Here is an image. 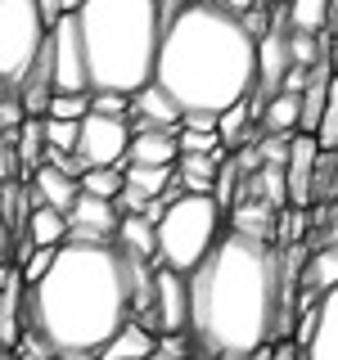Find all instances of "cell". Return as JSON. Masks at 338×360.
<instances>
[{
  "mask_svg": "<svg viewBox=\"0 0 338 360\" xmlns=\"http://www.w3.org/2000/svg\"><path fill=\"white\" fill-rule=\"evenodd\" d=\"M113 230H118V207H113L108 198L77 194V202L68 207V239H77V243H113Z\"/></svg>",
  "mask_w": 338,
  "mask_h": 360,
  "instance_id": "12",
  "label": "cell"
},
{
  "mask_svg": "<svg viewBox=\"0 0 338 360\" xmlns=\"http://www.w3.org/2000/svg\"><path fill=\"white\" fill-rule=\"evenodd\" d=\"M127 127L131 135H140V131H180V108H176V99L167 95L163 86H140L131 95V104H127Z\"/></svg>",
  "mask_w": 338,
  "mask_h": 360,
  "instance_id": "10",
  "label": "cell"
},
{
  "mask_svg": "<svg viewBox=\"0 0 338 360\" xmlns=\"http://www.w3.org/2000/svg\"><path fill=\"white\" fill-rule=\"evenodd\" d=\"M82 5H86V0H59V14H77Z\"/></svg>",
  "mask_w": 338,
  "mask_h": 360,
  "instance_id": "40",
  "label": "cell"
},
{
  "mask_svg": "<svg viewBox=\"0 0 338 360\" xmlns=\"http://www.w3.org/2000/svg\"><path fill=\"white\" fill-rule=\"evenodd\" d=\"M14 158H18V180L32 176L45 162V135H41V117H23V127L14 131Z\"/></svg>",
  "mask_w": 338,
  "mask_h": 360,
  "instance_id": "22",
  "label": "cell"
},
{
  "mask_svg": "<svg viewBox=\"0 0 338 360\" xmlns=\"http://www.w3.org/2000/svg\"><path fill=\"white\" fill-rule=\"evenodd\" d=\"M131 320V262L113 243H59L50 270L27 284V338L54 360L99 356Z\"/></svg>",
  "mask_w": 338,
  "mask_h": 360,
  "instance_id": "2",
  "label": "cell"
},
{
  "mask_svg": "<svg viewBox=\"0 0 338 360\" xmlns=\"http://www.w3.org/2000/svg\"><path fill=\"white\" fill-rule=\"evenodd\" d=\"M298 360H338V288L315 302V324L298 342Z\"/></svg>",
  "mask_w": 338,
  "mask_h": 360,
  "instance_id": "13",
  "label": "cell"
},
{
  "mask_svg": "<svg viewBox=\"0 0 338 360\" xmlns=\"http://www.w3.org/2000/svg\"><path fill=\"white\" fill-rule=\"evenodd\" d=\"M90 90L135 95L154 82V59L163 41V5L158 0H86L77 9Z\"/></svg>",
  "mask_w": 338,
  "mask_h": 360,
  "instance_id": "4",
  "label": "cell"
},
{
  "mask_svg": "<svg viewBox=\"0 0 338 360\" xmlns=\"http://www.w3.org/2000/svg\"><path fill=\"white\" fill-rule=\"evenodd\" d=\"M172 167H135V162H127L122 167V185L127 189H135L140 198H158L167 185H172Z\"/></svg>",
  "mask_w": 338,
  "mask_h": 360,
  "instance_id": "25",
  "label": "cell"
},
{
  "mask_svg": "<svg viewBox=\"0 0 338 360\" xmlns=\"http://www.w3.org/2000/svg\"><path fill=\"white\" fill-rule=\"evenodd\" d=\"M172 172H176V180H180L185 194H212L221 162H217V158H208V153H180L176 162H172Z\"/></svg>",
  "mask_w": 338,
  "mask_h": 360,
  "instance_id": "19",
  "label": "cell"
},
{
  "mask_svg": "<svg viewBox=\"0 0 338 360\" xmlns=\"http://www.w3.org/2000/svg\"><path fill=\"white\" fill-rule=\"evenodd\" d=\"M41 135H45V153H73L77 149V122L41 117Z\"/></svg>",
  "mask_w": 338,
  "mask_h": 360,
  "instance_id": "30",
  "label": "cell"
},
{
  "mask_svg": "<svg viewBox=\"0 0 338 360\" xmlns=\"http://www.w3.org/2000/svg\"><path fill=\"white\" fill-rule=\"evenodd\" d=\"M180 131H217V112H180Z\"/></svg>",
  "mask_w": 338,
  "mask_h": 360,
  "instance_id": "35",
  "label": "cell"
},
{
  "mask_svg": "<svg viewBox=\"0 0 338 360\" xmlns=\"http://www.w3.org/2000/svg\"><path fill=\"white\" fill-rule=\"evenodd\" d=\"M27 239L37 243V248H59V243H68V217H63V212H54V207H32Z\"/></svg>",
  "mask_w": 338,
  "mask_h": 360,
  "instance_id": "24",
  "label": "cell"
},
{
  "mask_svg": "<svg viewBox=\"0 0 338 360\" xmlns=\"http://www.w3.org/2000/svg\"><path fill=\"white\" fill-rule=\"evenodd\" d=\"M154 333H189V284L167 266H154Z\"/></svg>",
  "mask_w": 338,
  "mask_h": 360,
  "instance_id": "9",
  "label": "cell"
},
{
  "mask_svg": "<svg viewBox=\"0 0 338 360\" xmlns=\"http://www.w3.org/2000/svg\"><path fill=\"white\" fill-rule=\"evenodd\" d=\"M248 360H270V347H257V352L248 356Z\"/></svg>",
  "mask_w": 338,
  "mask_h": 360,
  "instance_id": "42",
  "label": "cell"
},
{
  "mask_svg": "<svg viewBox=\"0 0 338 360\" xmlns=\"http://www.w3.org/2000/svg\"><path fill=\"white\" fill-rule=\"evenodd\" d=\"M27 194H32V207H54V212H63V217H68V207L77 202V194H82V185H77V176H63L59 167L41 162L37 172H32V185H27Z\"/></svg>",
  "mask_w": 338,
  "mask_h": 360,
  "instance_id": "14",
  "label": "cell"
},
{
  "mask_svg": "<svg viewBox=\"0 0 338 360\" xmlns=\"http://www.w3.org/2000/svg\"><path fill=\"white\" fill-rule=\"evenodd\" d=\"M127 162H135V167H172L176 162V131H140V135H131Z\"/></svg>",
  "mask_w": 338,
  "mask_h": 360,
  "instance_id": "17",
  "label": "cell"
},
{
  "mask_svg": "<svg viewBox=\"0 0 338 360\" xmlns=\"http://www.w3.org/2000/svg\"><path fill=\"white\" fill-rule=\"evenodd\" d=\"M18 176V158H14V140H5V135H0V185H5V180H14Z\"/></svg>",
  "mask_w": 338,
  "mask_h": 360,
  "instance_id": "34",
  "label": "cell"
},
{
  "mask_svg": "<svg viewBox=\"0 0 338 360\" xmlns=\"http://www.w3.org/2000/svg\"><path fill=\"white\" fill-rule=\"evenodd\" d=\"M298 95H284L275 90L270 99H262V127L266 135H298Z\"/></svg>",
  "mask_w": 338,
  "mask_h": 360,
  "instance_id": "23",
  "label": "cell"
},
{
  "mask_svg": "<svg viewBox=\"0 0 338 360\" xmlns=\"http://www.w3.org/2000/svg\"><path fill=\"white\" fill-rule=\"evenodd\" d=\"M77 185H82V194L90 198H118L122 194V167H86L82 176H77Z\"/></svg>",
  "mask_w": 338,
  "mask_h": 360,
  "instance_id": "26",
  "label": "cell"
},
{
  "mask_svg": "<svg viewBox=\"0 0 338 360\" xmlns=\"http://www.w3.org/2000/svg\"><path fill=\"white\" fill-rule=\"evenodd\" d=\"M9 243H14V239H9V230H5V217H0V262L9 257Z\"/></svg>",
  "mask_w": 338,
  "mask_h": 360,
  "instance_id": "39",
  "label": "cell"
},
{
  "mask_svg": "<svg viewBox=\"0 0 338 360\" xmlns=\"http://www.w3.org/2000/svg\"><path fill=\"white\" fill-rule=\"evenodd\" d=\"M113 248H118L122 257H135V262L158 266V230H154V221H144L140 212H131V217H118Z\"/></svg>",
  "mask_w": 338,
  "mask_h": 360,
  "instance_id": "15",
  "label": "cell"
},
{
  "mask_svg": "<svg viewBox=\"0 0 338 360\" xmlns=\"http://www.w3.org/2000/svg\"><path fill=\"white\" fill-rule=\"evenodd\" d=\"M45 59H50L54 95H90V72H86V54H82V37H77V18L73 14H59L50 22Z\"/></svg>",
  "mask_w": 338,
  "mask_h": 360,
  "instance_id": "7",
  "label": "cell"
},
{
  "mask_svg": "<svg viewBox=\"0 0 338 360\" xmlns=\"http://www.w3.org/2000/svg\"><path fill=\"white\" fill-rule=\"evenodd\" d=\"M149 360H167V356H163V352H154V356H149Z\"/></svg>",
  "mask_w": 338,
  "mask_h": 360,
  "instance_id": "44",
  "label": "cell"
},
{
  "mask_svg": "<svg viewBox=\"0 0 338 360\" xmlns=\"http://www.w3.org/2000/svg\"><path fill=\"white\" fill-rule=\"evenodd\" d=\"M127 95H118V90H90V112H99V117H127Z\"/></svg>",
  "mask_w": 338,
  "mask_h": 360,
  "instance_id": "32",
  "label": "cell"
},
{
  "mask_svg": "<svg viewBox=\"0 0 338 360\" xmlns=\"http://www.w3.org/2000/svg\"><path fill=\"white\" fill-rule=\"evenodd\" d=\"M189 284V333L217 356H253L289 329L284 252L262 234L225 230L212 252L185 275Z\"/></svg>",
  "mask_w": 338,
  "mask_h": 360,
  "instance_id": "1",
  "label": "cell"
},
{
  "mask_svg": "<svg viewBox=\"0 0 338 360\" xmlns=\"http://www.w3.org/2000/svg\"><path fill=\"white\" fill-rule=\"evenodd\" d=\"M127 144H131V127L127 117H99V112H86L77 122V158L86 167H122L127 162Z\"/></svg>",
  "mask_w": 338,
  "mask_h": 360,
  "instance_id": "8",
  "label": "cell"
},
{
  "mask_svg": "<svg viewBox=\"0 0 338 360\" xmlns=\"http://www.w3.org/2000/svg\"><path fill=\"white\" fill-rule=\"evenodd\" d=\"M307 82H311V68L289 63V72L280 77V90H284V95H302V90H307Z\"/></svg>",
  "mask_w": 338,
  "mask_h": 360,
  "instance_id": "33",
  "label": "cell"
},
{
  "mask_svg": "<svg viewBox=\"0 0 338 360\" xmlns=\"http://www.w3.org/2000/svg\"><path fill=\"white\" fill-rule=\"evenodd\" d=\"M37 5H41V14H45V22H54V18H59V0H37Z\"/></svg>",
  "mask_w": 338,
  "mask_h": 360,
  "instance_id": "38",
  "label": "cell"
},
{
  "mask_svg": "<svg viewBox=\"0 0 338 360\" xmlns=\"http://www.w3.org/2000/svg\"><path fill=\"white\" fill-rule=\"evenodd\" d=\"M50 37L37 0H0V86L14 90Z\"/></svg>",
  "mask_w": 338,
  "mask_h": 360,
  "instance_id": "6",
  "label": "cell"
},
{
  "mask_svg": "<svg viewBox=\"0 0 338 360\" xmlns=\"http://www.w3.org/2000/svg\"><path fill=\"white\" fill-rule=\"evenodd\" d=\"M315 144L325 153H338V72H330V95H325V112L315 127Z\"/></svg>",
  "mask_w": 338,
  "mask_h": 360,
  "instance_id": "27",
  "label": "cell"
},
{
  "mask_svg": "<svg viewBox=\"0 0 338 360\" xmlns=\"http://www.w3.org/2000/svg\"><path fill=\"white\" fill-rule=\"evenodd\" d=\"M270 360H298V342H270Z\"/></svg>",
  "mask_w": 338,
  "mask_h": 360,
  "instance_id": "37",
  "label": "cell"
},
{
  "mask_svg": "<svg viewBox=\"0 0 338 360\" xmlns=\"http://www.w3.org/2000/svg\"><path fill=\"white\" fill-rule=\"evenodd\" d=\"M154 86H163L180 112H225L253 99L257 41L244 32L239 14L189 0L163 14Z\"/></svg>",
  "mask_w": 338,
  "mask_h": 360,
  "instance_id": "3",
  "label": "cell"
},
{
  "mask_svg": "<svg viewBox=\"0 0 338 360\" xmlns=\"http://www.w3.org/2000/svg\"><path fill=\"white\" fill-rule=\"evenodd\" d=\"M86 112H90V95H50V108H45V117L82 122Z\"/></svg>",
  "mask_w": 338,
  "mask_h": 360,
  "instance_id": "31",
  "label": "cell"
},
{
  "mask_svg": "<svg viewBox=\"0 0 338 360\" xmlns=\"http://www.w3.org/2000/svg\"><path fill=\"white\" fill-rule=\"evenodd\" d=\"M154 230H158V266L189 275L221 239V202L212 194H180Z\"/></svg>",
  "mask_w": 338,
  "mask_h": 360,
  "instance_id": "5",
  "label": "cell"
},
{
  "mask_svg": "<svg viewBox=\"0 0 338 360\" xmlns=\"http://www.w3.org/2000/svg\"><path fill=\"white\" fill-rule=\"evenodd\" d=\"M315 158H320V144L315 135H293L289 140V158H284V189H289V202L293 207H311L315 198Z\"/></svg>",
  "mask_w": 338,
  "mask_h": 360,
  "instance_id": "11",
  "label": "cell"
},
{
  "mask_svg": "<svg viewBox=\"0 0 338 360\" xmlns=\"http://www.w3.org/2000/svg\"><path fill=\"white\" fill-rule=\"evenodd\" d=\"M275 5H280V9H284V5H289V0H275Z\"/></svg>",
  "mask_w": 338,
  "mask_h": 360,
  "instance_id": "45",
  "label": "cell"
},
{
  "mask_svg": "<svg viewBox=\"0 0 338 360\" xmlns=\"http://www.w3.org/2000/svg\"><path fill=\"white\" fill-rule=\"evenodd\" d=\"M289 63H298V68L325 63V37H311V32H293L289 27Z\"/></svg>",
  "mask_w": 338,
  "mask_h": 360,
  "instance_id": "29",
  "label": "cell"
},
{
  "mask_svg": "<svg viewBox=\"0 0 338 360\" xmlns=\"http://www.w3.org/2000/svg\"><path fill=\"white\" fill-rule=\"evenodd\" d=\"M334 172H338V167H334ZM334 189H338V180H334Z\"/></svg>",
  "mask_w": 338,
  "mask_h": 360,
  "instance_id": "46",
  "label": "cell"
},
{
  "mask_svg": "<svg viewBox=\"0 0 338 360\" xmlns=\"http://www.w3.org/2000/svg\"><path fill=\"white\" fill-rule=\"evenodd\" d=\"M0 360H14V352H0Z\"/></svg>",
  "mask_w": 338,
  "mask_h": 360,
  "instance_id": "43",
  "label": "cell"
},
{
  "mask_svg": "<svg viewBox=\"0 0 338 360\" xmlns=\"http://www.w3.org/2000/svg\"><path fill=\"white\" fill-rule=\"evenodd\" d=\"M208 5L225 9V14H248V9H270L266 0H208Z\"/></svg>",
  "mask_w": 338,
  "mask_h": 360,
  "instance_id": "36",
  "label": "cell"
},
{
  "mask_svg": "<svg viewBox=\"0 0 338 360\" xmlns=\"http://www.w3.org/2000/svg\"><path fill=\"white\" fill-rule=\"evenodd\" d=\"M163 5V14H172V9H180V5H189V0H158Z\"/></svg>",
  "mask_w": 338,
  "mask_h": 360,
  "instance_id": "41",
  "label": "cell"
},
{
  "mask_svg": "<svg viewBox=\"0 0 338 360\" xmlns=\"http://www.w3.org/2000/svg\"><path fill=\"white\" fill-rule=\"evenodd\" d=\"M330 288H338V248L334 243H320L311 252L307 270H302V292H307V307H311V297L320 302Z\"/></svg>",
  "mask_w": 338,
  "mask_h": 360,
  "instance_id": "18",
  "label": "cell"
},
{
  "mask_svg": "<svg viewBox=\"0 0 338 360\" xmlns=\"http://www.w3.org/2000/svg\"><path fill=\"white\" fill-rule=\"evenodd\" d=\"M180 153H208L217 162H225V144L217 131H176V158Z\"/></svg>",
  "mask_w": 338,
  "mask_h": 360,
  "instance_id": "28",
  "label": "cell"
},
{
  "mask_svg": "<svg viewBox=\"0 0 338 360\" xmlns=\"http://www.w3.org/2000/svg\"><path fill=\"white\" fill-rule=\"evenodd\" d=\"M0 217H5L9 239H18V234L27 230V217H32V194H27V185H23L18 176L0 185Z\"/></svg>",
  "mask_w": 338,
  "mask_h": 360,
  "instance_id": "21",
  "label": "cell"
},
{
  "mask_svg": "<svg viewBox=\"0 0 338 360\" xmlns=\"http://www.w3.org/2000/svg\"><path fill=\"white\" fill-rule=\"evenodd\" d=\"M284 18L293 32H311V37H325L334 18V0H289Z\"/></svg>",
  "mask_w": 338,
  "mask_h": 360,
  "instance_id": "20",
  "label": "cell"
},
{
  "mask_svg": "<svg viewBox=\"0 0 338 360\" xmlns=\"http://www.w3.org/2000/svg\"><path fill=\"white\" fill-rule=\"evenodd\" d=\"M154 352H158V333H149L144 324L127 320L104 347H99V356H95V360H149Z\"/></svg>",
  "mask_w": 338,
  "mask_h": 360,
  "instance_id": "16",
  "label": "cell"
}]
</instances>
